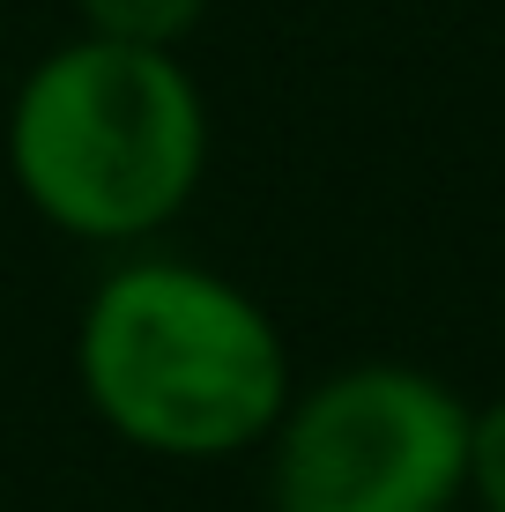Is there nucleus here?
<instances>
[{
	"label": "nucleus",
	"instance_id": "7ed1b4c3",
	"mask_svg": "<svg viewBox=\"0 0 505 512\" xmlns=\"http://www.w3.org/2000/svg\"><path fill=\"white\" fill-rule=\"evenodd\" d=\"M476 401L424 364L364 357L290 394L268 461V512H454L468 505Z\"/></svg>",
	"mask_w": 505,
	"mask_h": 512
},
{
	"label": "nucleus",
	"instance_id": "20e7f679",
	"mask_svg": "<svg viewBox=\"0 0 505 512\" xmlns=\"http://www.w3.org/2000/svg\"><path fill=\"white\" fill-rule=\"evenodd\" d=\"M82 30L112 45H149V52H179L201 30L208 0H75Z\"/></svg>",
	"mask_w": 505,
	"mask_h": 512
},
{
	"label": "nucleus",
	"instance_id": "f257e3e1",
	"mask_svg": "<svg viewBox=\"0 0 505 512\" xmlns=\"http://www.w3.org/2000/svg\"><path fill=\"white\" fill-rule=\"evenodd\" d=\"M82 409L149 461H238L260 453L298 394L283 320L223 268L186 253H119L75 320Z\"/></svg>",
	"mask_w": 505,
	"mask_h": 512
},
{
	"label": "nucleus",
	"instance_id": "39448f33",
	"mask_svg": "<svg viewBox=\"0 0 505 512\" xmlns=\"http://www.w3.org/2000/svg\"><path fill=\"white\" fill-rule=\"evenodd\" d=\"M468 505L505 512V394L483 401L468 423Z\"/></svg>",
	"mask_w": 505,
	"mask_h": 512
},
{
	"label": "nucleus",
	"instance_id": "f03ea898",
	"mask_svg": "<svg viewBox=\"0 0 505 512\" xmlns=\"http://www.w3.org/2000/svg\"><path fill=\"white\" fill-rule=\"evenodd\" d=\"M8 179L75 245L142 253L208 179V97L179 52L67 38L8 97Z\"/></svg>",
	"mask_w": 505,
	"mask_h": 512
}]
</instances>
